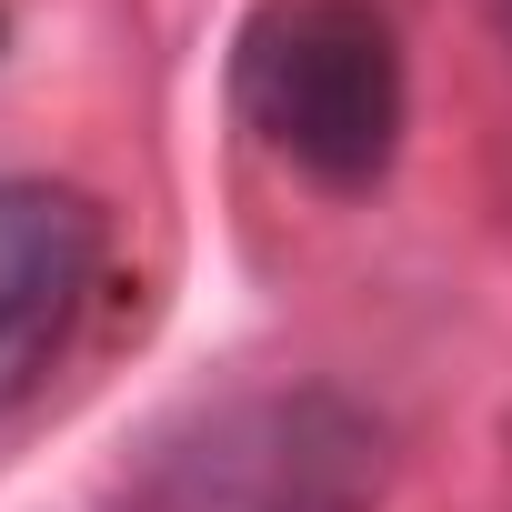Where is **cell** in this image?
Listing matches in <instances>:
<instances>
[{
    "label": "cell",
    "instance_id": "6da1fadb",
    "mask_svg": "<svg viewBox=\"0 0 512 512\" xmlns=\"http://www.w3.org/2000/svg\"><path fill=\"white\" fill-rule=\"evenodd\" d=\"M231 101L322 191H372L402 151V31L382 0H262L231 41Z\"/></svg>",
    "mask_w": 512,
    "mask_h": 512
},
{
    "label": "cell",
    "instance_id": "3957f363",
    "mask_svg": "<svg viewBox=\"0 0 512 512\" xmlns=\"http://www.w3.org/2000/svg\"><path fill=\"white\" fill-rule=\"evenodd\" d=\"M101 211L71 181H0V412L31 402L91 302Z\"/></svg>",
    "mask_w": 512,
    "mask_h": 512
},
{
    "label": "cell",
    "instance_id": "277c9868",
    "mask_svg": "<svg viewBox=\"0 0 512 512\" xmlns=\"http://www.w3.org/2000/svg\"><path fill=\"white\" fill-rule=\"evenodd\" d=\"M492 21H502V41H512V0H492Z\"/></svg>",
    "mask_w": 512,
    "mask_h": 512
},
{
    "label": "cell",
    "instance_id": "7a4b0ae2",
    "mask_svg": "<svg viewBox=\"0 0 512 512\" xmlns=\"http://www.w3.org/2000/svg\"><path fill=\"white\" fill-rule=\"evenodd\" d=\"M372 422L342 392H241L201 412L151 472V512H362Z\"/></svg>",
    "mask_w": 512,
    "mask_h": 512
}]
</instances>
